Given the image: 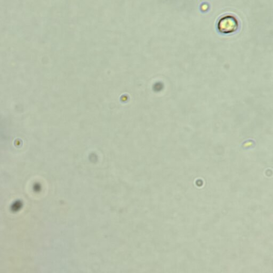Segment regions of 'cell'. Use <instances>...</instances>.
I'll use <instances>...</instances> for the list:
<instances>
[{
	"label": "cell",
	"instance_id": "obj_1",
	"mask_svg": "<svg viewBox=\"0 0 273 273\" xmlns=\"http://www.w3.org/2000/svg\"><path fill=\"white\" fill-rule=\"evenodd\" d=\"M239 23L236 18L231 16L223 17L218 24V29L223 34L232 33L238 29Z\"/></svg>",
	"mask_w": 273,
	"mask_h": 273
}]
</instances>
